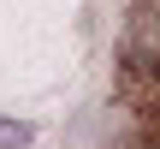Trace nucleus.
Wrapping results in <instances>:
<instances>
[{"label":"nucleus","instance_id":"nucleus-1","mask_svg":"<svg viewBox=\"0 0 160 149\" xmlns=\"http://www.w3.org/2000/svg\"><path fill=\"white\" fill-rule=\"evenodd\" d=\"M36 143V125H24V119H0V149H30Z\"/></svg>","mask_w":160,"mask_h":149}]
</instances>
